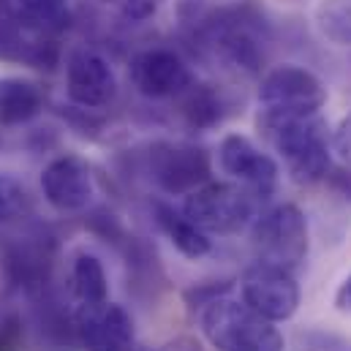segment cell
Returning a JSON list of instances; mask_svg holds the SVG:
<instances>
[{
    "label": "cell",
    "instance_id": "cell-21",
    "mask_svg": "<svg viewBox=\"0 0 351 351\" xmlns=\"http://www.w3.org/2000/svg\"><path fill=\"white\" fill-rule=\"evenodd\" d=\"M300 351H351V343L330 330H305L300 332Z\"/></svg>",
    "mask_w": 351,
    "mask_h": 351
},
{
    "label": "cell",
    "instance_id": "cell-19",
    "mask_svg": "<svg viewBox=\"0 0 351 351\" xmlns=\"http://www.w3.org/2000/svg\"><path fill=\"white\" fill-rule=\"evenodd\" d=\"M16 14L25 25L49 30L69 19V0H14Z\"/></svg>",
    "mask_w": 351,
    "mask_h": 351
},
{
    "label": "cell",
    "instance_id": "cell-14",
    "mask_svg": "<svg viewBox=\"0 0 351 351\" xmlns=\"http://www.w3.org/2000/svg\"><path fill=\"white\" fill-rule=\"evenodd\" d=\"M47 95L27 77H0V125L16 128L33 123L44 112Z\"/></svg>",
    "mask_w": 351,
    "mask_h": 351
},
{
    "label": "cell",
    "instance_id": "cell-24",
    "mask_svg": "<svg viewBox=\"0 0 351 351\" xmlns=\"http://www.w3.org/2000/svg\"><path fill=\"white\" fill-rule=\"evenodd\" d=\"M324 182L332 193H338L343 202L351 204V167L346 164H338V167H330L327 175H324Z\"/></svg>",
    "mask_w": 351,
    "mask_h": 351
},
{
    "label": "cell",
    "instance_id": "cell-27",
    "mask_svg": "<svg viewBox=\"0 0 351 351\" xmlns=\"http://www.w3.org/2000/svg\"><path fill=\"white\" fill-rule=\"evenodd\" d=\"M335 308H338L341 313H351V275L343 278V283H341L338 291H335Z\"/></svg>",
    "mask_w": 351,
    "mask_h": 351
},
{
    "label": "cell",
    "instance_id": "cell-10",
    "mask_svg": "<svg viewBox=\"0 0 351 351\" xmlns=\"http://www.w3.org/2000/svg\"><path fill=\"white\" fill-rule=\"evenodd\" d=\"M74 338L85 351H136V330L131 313L109 300L77 308Z\"/></svg>",
    "mask_w": 351,
    "mask_h": 351
},
{
    "label": "cell",
    "instance_id": "cell-7",
    "mask_svg": "<svg viewBox=\"0 0 351 351\" xmlns=\"http://www.w3.org/2000/svg\"><path fill=\"white\" fill-rule=\"evenodd\" d=\"M240 294L248 308L269 322H289L300 308V283L291 269L269 262H254L240 278Z\"/></svg>",
    "mask_w": 351,
    "mask_h": 351
},
{
    "label": "cell",
    "instance_id": "cell-1",
    "mask_svg": "<svg viewBox=\"0 0 351 351\" xmlns=\"http://www.w3.org/2000/svg\"><path fill=\"white\" fill-rule=\"evenodd\" d=\"M259 131L269 139L289 177L297 185H313L324 180L327 169L332 167L330 164L332 131L322 117V112L267 123L259 125Z\"/></svg>",
    "mask_w": 351,
    "mask_h": 351
},
{
    "label": "cell",
    "instance_id": "cell-22",
    "mask_svg": "<svg viewBox=\"0 0 351 351\" xmlns=\"http://www.w3.org/2000/svg\"><path fill=\"white\" fill-rule=\"evenodd\" d=\"M167 0H117V11H120V19L128 22V25H145L147 19H153L161 5Z\"/></svg>",
    "mask_w": 351,
    "mask_h": 351
},
{
    "label": "cell",
    "instance_id": "cell-20",
    "mask_svg": "<svg viewBox=\"0 0 351 351\" xmlns=\"http://www.w3.org/2000/svg\"><path fill=\"white\" fill-rule=\"evenodd\" d=\"M27 207V191L14 175H0V226L19 218Z\"/></svg>",
    "mask_w": 351,
    "mask_h": 351
},
{
    "label": "cell",
    "instance_id": "cell-26",
    "mask_svg": "<svg viewBox=\"0 0 351 351\" xmlns=\"http://www.w3.org/2000/svg\"><path fill=\"white\" fill-rule=\"evenodd\" d=\"M136 351H204V346H202L196 338L180 335V338L167 341V343H164V346H158V349H136Z\"/></svg>",
    "mask_w": 351,
    "mask_h": 351
},
{
    "label": "cell",
    "instance_id": "cell-18",
    "mask_svg": "<svg viewBox=\"0 0 351 351\" xmlns=\"http://www.w3.org/2000/svg\"><path fill=\"white\" fill-rule=\"evenodd\" d=\"M316 27L327 41L351 47V0H322L316 5Z\"/></svg>",
    "mask_w": 351,
    "mask_h": 351
},
{
    "label": "cell",
    "instance_id": "cell-23",
    "mask_svg": "<svg viewBox=\"0 0 351 351\" xmlns=\"http://www.w3.org/2000/svg\"><path fill=\"white\" fill-rule=\"evenodd\" d=\"M229 289H232V283L229 280H215V283H199V286H193V289H188L185 291V302H188V308H204L207 302H213V300H218V297H223V294H229Z\"/></svg>",
    "mask_w": 351,
    "mask_h": 351
},
{
    "label": "cell",
    "instance_id": "cell-4",
    "mask_svg": "<svg viewBox=\"0 0 351 351\" xmlns=\"http://www.w3.org/2000/svg\"><path fill=\"white\" fill-rule=\"evenodd\" d=\"M327 104L324 82L302 66L283 63L269 69L259 85V125L316 114Z\"/></svg>",
    "mask_w": 351,
    "mask_h": 351
},
{
    "label": "cell",
    "instance_id": "cell-15",
    "mask_svg": "<svg viewBox=\"0 0 351 351\" xmlns=\"http://www.w3.org/2000/svg\"><path fill=\"white\" fill-rule=\"evenodd\" d=\"M153 218L158 223V229L169 237V243L185 259H202L213 251V240L210 234H204L199 226H193L182 210H175L167 202H153Z\"/></svg>",
    "mask_w": 351,
    "mask_h": 351
},
{
    "label": "cell",
    "instance_id": "cell-12",
    "mask_svg": "<svg viewBox=\"0 0 351 351\" xmlns=\"http://www.w3.org/2000/svg\"><path fill=\"white\" fill-rule=\"evenodd\" d=\"M66 95L77 109H106L117 98V77L109 60L93 49H74L66 63Z\"/></svg>",
    "mask_w": 351,
    "mask_h": 351
},
{
    "label": "cell",
    "instance_id": "cell-28",
    "mask_svg": "<svg viewBox=\"0 0 351 351\" xmlns=\"http://www.w3.org/2000/svg\"><path fill=\"white\" fill-rule=\"evenodd\" d=\"M0 351H19V330L14 324L0 327Z\"/></svg>",
    "mask_w": 351,
    "mask_h": 351
},
{
    "label": "cell",
    "instance_id": "cell-17",
    "mask_svg": "<svg viewBox=\"0 0 351 351\" xmlns=\"http://www.w3.org/2000/svg\"><path fill=\"white\" fill-rule=\"evenodd\" d=\"M71 289L80 305H95L109 300V278L101 259L90 251H80L71 259Z\"/></svg>",
    "mask_w": 351,
    "mask_h": 351
},
{
    "label": "cell",
    "instance_id": "cell-6",
    "mask_svg": "<svg viewBox=\"0 0 351 351\" xmlns=\"http://www.w3.org/2000/svg\"><path fill=\"white\" fill-rule=\"evenodd\" d=\"M147 175L167 196H188L213 180L210 153L191 142H153L147 147Z\"/></svg>",
    "mask_w": 351,
    "mask_h": 351
},
{
    "label": "cell",
    "instance_id": "cell-5",
    "mask_svg": "<svg viewBox=\"0 0 351 351\" xmlns=\"http://www.w3.org/2000/svg\"><path fill=\"white\" fill-rule=\"evenodd\" d=\"M251 226H254L251 243L262 262L286 267L291 272L302 267L311 240H308V218L297 204L291 202L275 204L272 210L256 215Z\"/></svg>",
    "mask_w": 351,
    "mask_h": 351
},
{
    "label": "cell",
    "instance_id": "cell-3",
    "mask_svg": "<svg viewBox=\"0 0 351 351\" xmlns=\"http://www.w3.org/2000/svg\"><path fill=\"white\" fill-rule=\"evenodd\" d=\"M259 199L240 182L210 180L191 191L182 202V215L204 234H240L256 218Z\"/></svg>",
    "mask_w": 351,
    "mask_h": 351
},
{
    "label": "cell",
    "instance_id": "cell-9",
    "mask_svg": "<svg viewBox=\"0 0 351 351\" xmlns=\"http://www.w3.org/2000/svg\"><path fill=\"white\" fill-rule=\"evenodd\" d=\"M128 77L134 90L150 101L177 98L196 82L191 66L175 49H167V47H150L136 52L131 58Z\"/></svg>",
    "mask_w": 351,
    "mask_h": 351
},
{
    "label": "cell",
    "instance_id": "cell-11",
    "mask_svg": "<svg viewBox=\"0 0 351 351\" xmlns=\"http://www.w3.org/2000/svg\"><path fill=\"white\" fill-rule=\"evenodd\" d=\"M218 167L223 175H229L234 182L245 185L259 202L269 199L278 188L280 169L278 161L259 150L248 136L243 134H226L218 145Z\"/></svg>",
    "mask_w": 351,
    "mask_h": 351
},
{
    "label": "cell",
    "instance_id": "cell-2",
    "mask_svg": "<svg viewBox=\"0 0 351 351\" xmlns=\"http://www.w3.org/2000/svg\"><path fill=\"white\" fill-rule=\"evenodd\" d=\"M207 343L218 351H283L286 341L275 322L264 319L243 300L218 297L199 311Z\"/></svg>",
    "mask_w": 351,
    "mask_h": 351
},
{
    "label": "cell",
    "instance_id": "cell-8",
    "mask_svg": "<svg viewBox=\"0 0 351 351\" xmlns=\"http://www.w3.org/2000/svg\"><path fill=\"white\" fill-rule=\"evenodd\" d=\"M251 22L254 19H248L240 11H223L204 19V27H202L207 47L223 63L245 74H256L264 63L262 36Z\"/></svg>",
    "mask_w": 351,
    "mask_h": 351
},
{
    "label": "cell",
    "instance_id": "cell-13",
    "mask_svg": "<svg viewBox=\"0 0 351 351\" xmlns=\"http://www.w3.org/2000/svg\"><path fill=\"white\" fill-rule=\"evenodd\" d=\"M41 193L58 213H82L95 196L93 169L80 156H58L41 169Z\"/></svg>",
    "mask_w": 351,
    "mask_h": 351
},
{
    "label": "cell",
    "instance_id": "cell-25",
    "mask_svg": "<svg viewBox=\"0 0 351 351\" xmlns=\"http://www.w3.org/2000/svg\"><path fill=\"white\" fill-rule=\"evenodd\" d=\"M332 150L338 153V158L351 167V112L338 123V128L332 131Z\"/></svg>",
    "mask_w": 351,
    "mask_h": 351
},
{
    "label": "cell",
    "instance_id": "cell-16",
    "mask_svg": "<svg viewBox=\"0 0 351 351\" xmlns=\"http://www.w3.org/2000/svg\"><path fill=\"white\" fill-rule=\"evenodd\" d=\"M226 98L221 90H215L213 85H191L182 93V104H180V114L185 120L188 128L193 131H207L223 123L226 117Z\"/></svg>",
    "mask_w": 351,
    "mask_h": 351
}]
</instances>
